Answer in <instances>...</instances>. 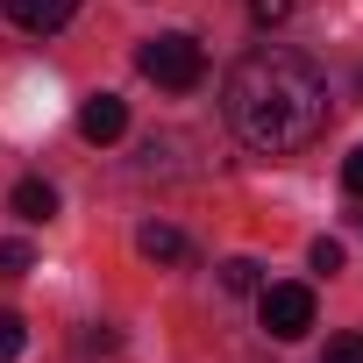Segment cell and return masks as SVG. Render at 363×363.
I'll return each mask as SVG.
<instances>
[{
	"mask_svg": "<svg viewBox=\"0 0 363 363\" xmlns=\"http://www.w3.org/2000/svg\"><path fill=\"white\" fill-rule=\"evenodd\" d=\"M135 250H143L150 264H186V257H193V242L178 235L171 221H143V228H135Z\"/></svg>",
	"mask_w": 363,
	"mask_h": 363,
	"instance_id": "6",
	"label": "cell"
},
{
	"mask_svg": "<svg viewBox=\"0 0 363 363\" xmlns=\"http://www.w3.org/2000/svg\"><path fill=\"white\" fill-rule=\"evenodd\" d=\"M121 128H128V107H121L114 93H93V100L79 107V135H86V143H121Z\"/></svg>",
	"mask_w": 363,
	"mask_h": 363,
	"instance_id": "5",
	"label": "cell"
},
{
	"mask_svg": "<svg viewBox=\"0 0 363 363\" xmlns=\"http://www.w3.org/2000/svg\"><path fill=\"white\" fill-rule=\"evenodd\" d=\"M221 285H228V292H257V285H264V264H257V257H228V264H221Z\"/></svg>",
	"mask_w": 363,
	"mask_h": 363,
	"instance_id": "8",
	"label": "cell"
},
{
	"mask_svg": "<svg viewBox=\"0 0 363 363\" xmlns=\"http://www.w3.org/2000/svg\"><path fill=\"white\" fill-rule=\"evenodd\" d=\"M8 207H15L22 221H50V214H57V186H43V178H22V186L8 193Z\"/></svg>",
	"mask_w": 363,
	"mask_h": 363,
	"instance_id": "7",
	"label": "cell"
},
{
	"mask_svg": "<svg viewBox=\"0 0 363 363\" xmlns=\"http://www.w3.org/2000/svg\"><path fill=\"white\" fill-rule=\"evenodd\" d=\"M264 328L278 342H299L313 328V292L306 285H264Z\"/></svg>",
	"mask_w": 363,
	"mask_h": 363,
	"instance_id": "3",
	"label": "cell"
},
{
	"mask_svg": "<svg viewBox=\"0 0 363 363\" xmlns=\"http://www.w3.org/2000/svg\"><path fill=\"white\" fill-rule=\"evenodd\" d=\"M250 15L271 29V22H285V15H292V0H250Z\"/></svg>",
	"mask_w": 363,
	"mask_h": 363,
	"instance_id": "13",
	"label": "cell"
},
{
	"mask_svg": "<svg viewBox=\"0 0 363 363\" xmlns=\"http://www.w3.org/2000/svg\"><path fill=\"white\" fill-rule=\"evenodd\" d=\"M342 186H349V200H363V143L342 157Z\"/></svg>",
	"mask_w": 363,
	"mask_h": 363,
	"instance_id": "12",
	"label": "cell"
},
{
	"mask_svg": "<svg viewBox=\"0 0 363 363\" xmlns=\"http://www.w3.org/2000/svg\"><path fill=\"white\" fill-rule=\"evenodd\" d=\"M0 15H8L15 29H29V36H57L79 15V0H0Z\"/></svg>",
	"mask_w": 363,
	"mask_h": 363,
	"instance_id": "4",
	"label": "cell"
},
{
	"mask_svg": "<svg viewBox=\"0 0 363 363\" xmlns=\"http://www.w3.org/2000/svg\"><path fill=\"white\" fill-rule=\"evenodd\" d=\"M320 363H363V335H335Z\"/></svg>",
	"mask_w": 363,
	"mask_h": 363,
	"instance_id": "11",
	"label": "cell"
},
{
	"mask_svg": "<svg viewBox=\"0 0 363 363\" xmlns=\"http://www.w3.org/2000/svg\"><path fill=\"white\" fill-rule=\"evenodd\" d=\"M135 72L157 79L164 93H193V86L207 79V50H200L186 29H171V36H150V43L135 50Z\"/></svg>",
	"mask_w": 363,
	"mask_h": 363,
	"instance_id": "2",
	"label": "cell"
},
{
	"mask_svg": "<svg viewBox=\"0 0 363 363\" xmlns=\"http://www.w3.org/2000/svg\"><path fill=\"white\" fill-rule=\"evenodd\" d=\"M221 114L250 150L292 157L328 128V79L313 57H299L285 43H257L235 57V72L221 86Z\"/></svg>",
	"mask_w": 363,
	"mask_h": 363,
	"instance_id": "1",
	"label": "cell"
},
{
	"mask_svg": "<svg viewBox=\"0 0 363 363\" xmlns=\"http://www.w3.org/2000/svg\"><path fill=\"white\" fill-rule=\"evenodd\" d=\"M22 342H29L22 313H8V306H0V363H15V356H22Z\"/></svg>",
	"mask_w": 363,
	"mask_h": 363,
	"instance_id": "9",
	"label": "cell"
},
{
	"mask_svg": "<svg viewBox=\"0 0 363 363\" xmlns=\"http://www.w3.org/2000/svg\"><path fill=\"white\" fill-rule=\"evenodd\" d=\"M313 271H342V242L320 235V242H313Z\"/></svg>",
	"mask_w": 363,
	"mask_h": 363,
	"instance_id": "14",
	"label": "cell"
},
{
	"mask_svg": "<svg viewBox=\"0 0 363 363\" xmlns=\"http://www.w3.org/2000/svg\"><path fill=\"white\" fill-rule=\"evenodd\" d=\"M29 264H36V250H29V242H15V235L0 242V278H22Z\"/></svg>",
	"mask_w": 363,
	"mask_h": 363,
	"instance_id": "10",
	"label": "cell"
}]
</instances>
